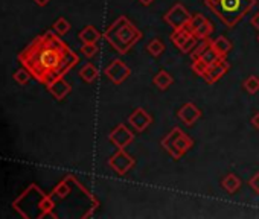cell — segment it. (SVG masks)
<instances>
[{"label":"cell","instance_id":"603a6c76","mask_svg":"<svg viewBox=\"0 0 259 219\" xmlns=\"http://www.w3.org/2000/svg\"><path fill=\"white\" fill-rule=\"evenodd\" d=\"M210 43H212V40L210 38H204V40H198V43H197V46L192 49V52H191V60H197V58H200L209 48H210Z\"/></svg>","mask_w":259,"mask_h":219},{"label":"cell","instance_id":"f1b7e54d","mask_svg":"<svg viewBox=\"0 0 259 219\" xmlns=\"http://www.w3.org/2000/svg\"><path fill=\"white\" fill-rule=\"evenodd\" d=\"M200 58H203V60H204V61H206V63L210 66V64H213L215 61H217L220 57H218L217 54H215V51H213L212 48H209V49H207V51H206V52H204V54H203Z\"/></svg>","mask_w":259,"mask_h":219},{"label":"cell","instance_id":"8fae6325","mask_svg":"<svg viewBox=\"0 0 259 219\" xmlns=\"http://www.w3.org/2000/svg\"><path fill=\"white\" fill-rule=\"evenodd\" d=\"M128 123L136 133H144V131L153 123V116L142 107H138L128 116Z\"/></svg>","mask_w":259,"mask_h":219},{"label":"cell","instance_id":"836d02e7","mask_svg":"<svg viewBox=\"0 0 259 219\" xmlns=\"http://www.w3.org/2000/svg\"><path fill=\"white\" fill-rule=\"evenodd\" d=\"M138 2H141L144 7H148V5H151L154 2V0H138Z\"/></svg>","mask_w":259,"mask_h":219},{"label":"cell","instance_id":"8992f818","mask_svg":"<svg viewBox=\"0 0 259 219\" xmlns=\"http://www.w3.org/2000/svg\"><path fill=\"white\" fill-rule=\"evenodd\" d=\"M169 40L180 49L182 54H191L198 43V38L188 28L172 31V34L169 35Z\"/></svg>","mask_w":259,"mask_h":219},{"label":"cell","instance_id":"52a82bcc","mask_svg":"<svg viewBox=\"0 0 259 219\" xmlns=\"http://www.w3.org/2000/svg\"><path fill=\"white\" fill-rule=\"evenodd\" d=\"M136 164V160L130 155L125 149H117L110 158H108V167L116 172L117 175H125L132 170Z\"/></svg>","mask_w":259,"mask_h":219},{"label":"cell","instance_id":"1f68e13d","mask_svg":"<svg viewBox=\"0 0 259 219\" xmlns=\"http://www.w3.org/2000/svg\"><path fill=\"white\" fill-rule=\"evenodd\" d=\"M251 126L254 129H259V113H256L253 117H251Z\"/></svg>","mask_w":259,"mask_h":219},{"label":"cell","instance_id":"ac0fdd59","mask_svg":"<svg viewBox=\"0 0 259 219\" xmlns=\"http://www.w3.org/2000/svg\"><path fill=\"white\" fill-rule=\"evenodd\" d=\"M241 180H239V177L238 175H235V173H232V172H229L226 177L223 178V181H221V186H223V189L227 192V193H230V195H233V193H236L239 189H241Z\"/></svg>","mask_w":259,"mask_h":219},{"label":"cell","instance_id":"6da1fadb","mask_svg":"<svg viewBox=\"0 0 259 219\" xmlns=\"http://www.w3.org/2000/svg\"><path fill=\"white\" fill-rule=\"evenodd\" d=\"M25 69L40 84L49 85L60 76L70 72L78 63L79 57L60 38L54 31H48L37 37L31 45L19 55Z\"/></svg>","mask_w":259,"mask_h":219},{"label":"cell","instance_id":"ba28073f","mask_svg":"<svg viewBox=\"0 0 259 219\" xmlns=\"http://www.w3.org/2000/svg\"><path fill=\"white\" fill-rule=\"evenodd\" d=\"M105 76L114 84V85H120L123 84V81L128 79V76L132 75V69H130L120 58L113 60L107 67H105Z\"/></svg>","mask_w":259,"mask_h":219},{"label":"cell","instance_id":"2e32d148","mask_svg":"<svg viewBox=\"0 0 259 219\" xmlns=\"http://www.w3.org/2000/svg\"><path fill=\"white\" fill-rule=\"evenodd\" d=\"M172 82H174V78H172V75L168 70H159L153 78V84L157 87L160 92L168 90L169 87L172 85Z\"/></svg>","mask_w":259,"mask_h":219},{"label":"cell","instance_id":"44dd1931","mask_svg":"<svg viewBox=\"0 0 259 219\" xmlns=\"http://www.w3.org/2000/svg\"><path fill=\"white\" fill-rule=\"evenodd\" d=\"M69 181H70V178H69V175L64 178V180H61L55 187H54V190H52V195H55V196H58L60 199H64V198H67L69 195H70V192H72V189H70V184H69Z\"/></svg>","mask_w":259,"mask_h":219},{"label":"cell","instance_id":"4dcf8cb0","mask_svg":"<svg viewBox=\"0 0 259 219\" xmlns=\"http://www.w3.org/2000/svg\"><path fill=\"white\" fill-rule=\"evenodd\" d=\"M250 25H251L254 29H257V31H259V13H256V14H253V16H251V19H250Z\"/></svg>","mask_w":259,"mask_h":219},{"label":"cell","instance_id":"83f0119b","mask_svg":"<svg viewBox=\"0 0 259 219\" xmlns=\"http://www.w3.org/2000/svg\"><path fill=\"white\" fill-rule=\"evenodd\" d=\"M31 76H32V75L29 73L28 69H19V70L14 73V81H16L17 84H20V85H26V84L29 82Z\"/></svg>","mask_w":259,"mask_h":219},{"label":"cell","instance_id":"d6a6232c","mask_svg":"<svg viewBox=\"0 0 259 219\" xmlns=\"http://www.w3.org/2000/svg\"><path fill=\"white\" fill-rule=\"evenodd\" d=\"M34 2L38 5V7H41V8H45L46 5H49V2L51 0H34Z\"/></svg>","mask_w":259,"mask_h":219},{"label":"cell","instance_id":"4316f807","mask_svg":"<svg viewBox=\"0 0 259 219\" xmlns=\"http://www.w3.org/2000/svg\"><path fill=\"white\" fill-rule=\"evenodd\" d=\"M79 51H81V54H82L85 58H93V57L98 54L99 48H98L96 43H82V46H81Z\"/></svg>","mask_w":259,"mask_h":219},{"label":"cell","instance_id":"d4e9b609","mask_svg":"<svg viewBox=\"0 0 259 219\" xmlns=\"http://www.w3.org/2000/svg\"><path fill=\"white\" fill-rule=\"evenodd\" d=\"M70 23L64 19V17H60V19H57L55 22H54V25H52V29L60 35V37H63V35H66L69 31H70Z\"/></svg>","mask_w":259,"mask_h":219},{"label":"cell","instance_id":"ffe728a7","mask_svg":"<svg viewBox=\"0 0 259 219\" xmlns=\"http://www.w3.org/2000/svg\"><path fill=\"white\" fill-rule=\"evenodd\" d=\"M78 75H79V78H81L84 82L92 84V82H95V81H96V78H98L99 72H98V69H96L92 63H87V64H84V66L79 69Z\"/></svg>","mask_w":259,"mask_h":219},{"label":"cell","instance_id":"7c38bea8","mask_svg":"<svg viewBox=\"0 0 259 219\" xmlns=\"http://www.w3.org/2000/svg\"><path fill=\"white\" fill-rule=\"evenodd\" d=\"M229 69H230V63L226 58H218L213 64L209 66L203 78L207 84H215L229 72Z\"/></svg>","mask_w":259,"mask_h":219},{"label":"cell","instance_id":"7402d4cb","mask_svg":"<svg viewBox=\"0 0 259 219\" xmlns=\"http://www.w3.org/2000/svg\"><path fill=\"white\" fill-rule=\"evenodd\" d=\"M145 51L150 54V55H153V57H160L163 52H165V45H163V41L162 40H159V38H153L148 45L145 46Z\"/></svg>","mask_w":259,"mask_h":219},{"label":"cell","instance_id":"cb8c5ba5","mask_svg":"<svg viewBox=\"0 0 259 219\" xmlns=\"http://www.w3.org/2000/svg\"><path fill=\"white\" fill-rule=\"evenodd\" d=\"M244 90L250 95H256L259 92V78L254 75H250L244 82H242Z\"/></svg>","mask_w":259,"mask_h":219},{"label":"cell","instance_id":"e0dca14e","mask_svg":"<svg viewBox=\"0 0 259 219\" xmlns=\"http://www.w3.org/2000/svg\"><path fill=\"white\" fill-rule=\"evenodd\" d=\"M78 38L82 43H98L99 38H102V34L93 25H87L82 31H79Z\"/></svg>","mask_w":259,"mask_h":219},{"label":"cell","instance_id":"f546056e","mask_svg":"<svg viewBox=\"0 0 259 219\" xmlns=\"http://www.w3.org/2000/svg\"><path fill=\"white\" fill-rule=\"evenodd\" d=\"M248 186H250V189L256 193V195H259V172H256L253 177L248 180Z\"/></svg>","mask_w":259,"mask_h":219},{"label":"cell","instance_id":"3957f363","mask_svg":"<svg viewBox=\"0 0 259 219\" xmlns=\"http://www.w3.org/2000/svg\"><path fill=\"white\" fill-rule=\"evenodd\" d=\"M204 5L226 28L232 29L257 5V0H204Z\"/></svg>","mask_w":259,"mask_h":219},{"label":"cell","instance_id":"30bf717a","mask_svg":"<svg viewBox=\"0 0 259 219\" xmlns=\"http://www.w3.org/2000/svg\"><path fill=\"white\" fill-rule=\"evenodd\" d=\"M188 29L198 38V40H204L209 38L213 32V25L212 22H209L203 14H194L191 17V22L188 25Z\"/></svg>","mask_w":259,"mask_h":219},{"label":"cell","instance_id":"484cf974","mask_svg":"<svg viewBox=\"0 0 259 219\" xmlns=\"http://www.w3.org/2000/svg\"><path fill=\"white\" fill-rule=\"evenodd\" d=\"M192 72L197 75V76H204V73L207 72L209 69V64L203 60V58H197V60H192V66H191Z\"/></svg>","mask_w":259,"mask_h":219},{"label":"cell","instance_id":"d6986e66","mask_svg":"<svg viewBox=\"0 0 259 219\" xmlns=\"http://www.w3.org/2000/svg\"><path fill=\"white\" fill-rule=\"evenodd\" d=\"M54 195H43L40 202H38V208L41 210L40 213V217H46V216H51V217H57V214L52 213V210L55 208V202L52 199Z\"/></svg>","mask_w":259,"mask_h":219},{"label":"cell","instance_id":"5b68a950","mask_svg":"<svg viewBox=\"0 0 259 219\" xmlns=\"http://www.w3.org/2000/svg\"><path fill=\"white\" fill-rule=\"evenodd\" d=\"M191 17H192V14H189V11L182 4H176L163 16V20L168 26L172 28V31H176V29L188 28Z\"/></svg>","mask_w":259,"mask_h":219},{"label":"cell","instance_id":"4fadbf2b","mask_svg":"<svg viewBox=\"0 0 259 219\" xmlns=\"http://www.w3.org/2000/svg\"><path fill=\"white\" fill-rule=\"evenodd\" d=\"M201 110L195 105V104H192V102H188V104H185L179 111H177V117L185 123V125H188V126H192L197 120H200L201 119Z\"/></svg>","mask_w":259,"mask_h":219},{"label":"cell","instance_id":"7a4b0ae2","mask_svg":"<svg viewBox=\"0 0 259 219\" xmlns=\"http://www.w3.org/2000/svg\"><path fill=\"white\" fill-rule=\"evenodd\" d=\"M142 31L125 16L117 17L102 34V38L119 55H126L142 40Z\"/></svg>","mask_w":259,"mask_h":219},{"label":"cell","instance_id":"e575fe53","mask_svg":"<svg viewBox=\"0 0 259 219\" xmlns=\"http://www.w3.org/2000/svg\"><path fill=\"white\" fill-rule=\"evenodd\" d=\"M257 41H259V37H257Z\"/></svg>","mask_w":259,"mask_h":219},{"label":"cell","instance_id":"5bb4252c","mask_svg":"<svg viewBox=\"0 0 259 219\" xmlns=\"http://www.w3.org/2000/svg\"><path fill=\"white\" fill-rule=\"evenodd\" d=\"M48 90L57 101H63L72 92V85L64 79V76H60L48 85Z\"/></svg>","mask_w":259,"mask_h":219},{"label":"cell","instance_id":"9a60e30c","mask_svg":"<svg viewBox=\"0 0 259 219\" xmlns=\"http://www.w3.org/2000/svg\"><path fill=\"white\" fill-rule=\"evenodd\" d=\"M210 48L215 51V54H217L220 58H226L229 55V52L233 49V45L229 41V38H226L224 35H220L215 40H212Z\"/></svg>","mask_w":259,"mask_h":219},{"label":"cell","instance_id":"277c9868","mask_svg":"<svg viewBox=\"0 0 259 219\" xmlns=\"http://www.w3.org/2000/svg\"><path fill=\"white\" fill-rule=\"evenodd\" d=\"M194 140L189 134L183 133L182 128L174 126L169 133L162 139V148L172 157V160H180L185 154L191 151Z\"/></svg>","mask_w":259,"mask_h":219},{"label":"cell","instance_id":"9c48e42d","mask_svg":"<svg viewBox=\"0 0 259 219\" xmlns=\"http://www.w3.org/2000/svg\"><path fill=\"white\" fill-rule=\"evenodd\" d=\"M110 143H113L117 149H125L130 143H133L135 140V133L130 129L126 125L119 123L114 129H111V133L108 134Z\"/></svg>","mask_w":259,"mask_h":219}]
</instances>
